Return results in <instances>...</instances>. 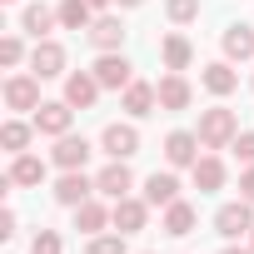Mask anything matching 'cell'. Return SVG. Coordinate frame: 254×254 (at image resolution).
<instances>
[{"mask_svg": "<svg viewBox=\"0 0 254 254\" xmlns=\"http://www.w3.org/2000/svg\"><path fill=\"white\" fill-rule=\"evenodd\" d=\"M65 125H70V105H40V110H35V130L65 135Z\"/></svg>", "mask_w": 254, "mask_h": 254, "instance_id": "cell-1", "label": "cell"}, {"mask_svg": "<svg viewBox=\"0 0 254 254\" xmlns=\"http://www.w3.org/2000/svg\"><path fill=\"white\" fill-rule=\"evenodd\" d=\"M35 100H40L35 80H10V85H5V105H10V110H40Z\"/></svg>", "mask_w": 254, "mask_h": 254, "instance_id": "cell-2", "label": "cell"}, {"mask_svg": "<svg viewBox=\"0 0 254 254\" xmlns=\"http://www.w3.org/2000/svg\"><path fill=\"white\" fill-rule=\"evenodd\" d=\"M105 150H110L115 160L135 155V130H130V125H110V130H105Z\"/></svg>", "mask_w": 254, "mask_h": 254, "instance_id": "cell-3", "label": "cell"}, {"mask_svg": "<svg viewBox=\"0 0 254 254\" xmlns=\"http://www.w3.org/2000/svg\"><path fill=\"white\" fill-rule=\"evenodd\" d=\"M214 224H219V234H224V239H234V234L254 229V224H249V209H244V204H229V209H219V219H214Z\"/></svg>", "mask_w": 254, "mask_h": 254, "instance_id": "cell-4", "label": "cell"}, {"mask_svg": "<svg viewBox=\"0 0 254 254\" xmlns=\"http://www.w3.org/2000/svg\"><path fill=\"white\" fill-rule=\"evenodd\" d=\"M95 80H100V85H125V80H130V65H125L120 55H105V60L95 65Z\"/></svg>", "mask_w": 254, "mask_h": 254, "instance_id": "cell-5", "label": "cell"}, {"mask_svg": "<svg viewBox=\"0 0 254 254\" xmlns=\"http://www.w3.org/2000/svg\"><path fill=\"white\" fill-rule=\"evenodd\" d=\"M40 180H45V165H40V160L20 155V160L10 165V185H40Z\"/></svg>", "mask_w": 254, "mask_h": 254, "instance_id": "cell-6", "label": "cell"}, {"mask_svg": "<svg viewBox=\"0 0 254 254\" xmlns=\"http://www.w3.org/2000/svg\"><path fill=\"white\" fill-rule=\"evenodd\" d=\"M95 185H100V190H105L110 199H120L125 190H130V170H125V165H110V170H105V175H100Z\"/></svg>", "mask_w": 254, "mask_h": 254, "instance_id": "cell-7", "label": "cell"}, {"mask_svg": "<svg viewBox=\"0 0 254 254\" xmlns=\"http://www.w3.org/2000/svg\"><path fill=\"white\" fill-rule=\"evenodd\" d=\"M35 75H60V65H65V55H60V45H35Z\"/></svg>", "mask_w": 254, "mask_h": 254, "instance_id": "cell-8", "label": "cell"}, {"mask_svg": "<svg viewBox=\"0 0 254 254\" xmlns=\"http://www.w3.org/2000/svg\"><path fill=\"white\" fill-rule=\"evenodd\" d=\"M55 194H60V204H85V194H90V180H85V175H65Z\"/></svg>", "mask_w": 254, "mask_h": 254, "instance_id": "cell-9", "label": "cell"}, {"mask_svg": "<svg viewBox=\"0 0 254 254\" xmlns=\"http://www.w3.org/2000/svg\"><path fill=\"white\" fill-rule=\"evenodd\" d=\"M65 100L85 110V105L95 100V80H90V75H70V85H65Z\"/></svg>", "mask_w": 254, "mask_h": 254, "instance_id": "cell-10", "label": "cell"}, {"mask_svg": "<svg viewBox=\"0 0 254 254\" xmlns=\"http://www.w3.org/2000/svg\"><path fill=\"white\" fill-rule=\"evenodd\" d=\"M85 155H90V145H85V140H60V150H55V160H60L65 170H80V165H85Z\"/></svg>", "mask_w": 254, "mask_h": 254, "instance_id": "cell-11", "label": "cell"}, {"mask_svg": "<svg viewBox=\"0 0 254 254\" xmlns=\"http://www.w3.org/2000/svg\"><path fill=\"white\" fill-rule=\"evenodd\" d=\"M60 20H65L70 30H85V25H90V0H65V5H60Z\"/></svg>", "mask_w": 254, "mask_h": 254, "instance_id": "cell-12", "label": "cell"}, {"mask_svg": "<svg viewBox=\"0 0 254 254\" xmlns=\"http://www.w3.org/2000/svg\"><path fill=\"white\" fill-rule=\"evenodd\" d=\"M145 190H150V204H170L180 185H175V175H150V185H145Z\"/></svg>", "mask_w": 254, "mask_h": 254, "instance_id": "cell-13", "label": "cell"}, {"mask_svg": "<svg viewBox=\"0 0 254 254\" xmlns=\"http://www.w3.org/2000/svg\"><path fill=\"white\" fill-rule=\"evenodd\" d=\"M229 130H234V120H229L224 110H209V120H204V140H209V145H219Z\"/></svg>", "mask_w": 254, "mask_h": 254, "instance_id": "cell-14", "label": "cell"}, {"mask_svg": "<svg viewBox=\"0 0 254 254\" xmlns=\"http://www.w3.org/2000/svg\"><path fill=\"white\" fill-rule=\"evenodd\" d=\"M194 160V135H170V165H190Z\"/></svg>", "mask_w": 254, "mask_h": 254, "instance_id": "cell-15", "label": "cell"}, {"mask_svg": "<svg viewBox=\"0 0 254 254\" xmlns=\"http://www.w3.org/2000/svg\"><path fill=\"white\" fill-rule=\"evenodd\" d=\"M50 20H55V15H50V10H45V5H30V10H25V30H30V35H35V40H40V35H45V30H50Z\"/></svg>", "mask_w": 254, "mask_h": 254, "instance_id": "cell-16", "label": "cell"}, {"mask_svg": "<svg viewBox=\"0 0 254 254\" xmlns=\"http://www.w3.org/2000/svg\"><path fill=\"white\" fill-rule=\"evenodd\" d=\"M90 35H95V45H105V50H110V45H120V35H125V30H120V20H95V30H90Z\"/></svg>", "mask_w": 254, "mask_h": 254, "instance_id": "cell-17", "label": "cell"}, {"mask_svg": "<svg viewBox=\"0 0 254 254\" xmlns=\"http://www.w3.org/2000/svg\"><path fill=\"white\" fill-rule=\"evenodd\" d=\"M115 224H125V229H140V224H145V204H130V199H125V204L115 209Z\"/></svg>", "mask_w": 254, "mask_h": 254, "instance_id": "cell-18", "label": "cell"}, {"mask_svg": "<svg viewBox=\"0 0 254 254\" xmlns=\"http://www.w3.org/2000/svg\"><path fill=\"white\" fill-rule=\"evenodd\" d=\"M75 224H80L85 234H95V229L105 224V209H100V204H80V214H75Z\"/></svg>", "mask_w": 254, "mask_h": 254, "instance_id": "cell-19", "label": "cell"}, {"mask_svg": "<svg viewBox=\"0 0 254 254\" xmlns=\"http://www.w3.org/2000/svg\"><path fill=\"white\" fill-rule=\"evenodd\" d=\"M0 140H5V150L20 155V150L30 145V125H5V135H0Z\"/></svg>", "mask_w": 254, "mask_h": 254, "instance_id": "cell-20", "label": "cell"}, {"mask_svg": "<svg viewBox=\"0 0 254 254\" xmlns=\"http://www.w3.org/2000/svg\"><path fill=\"white\" fill-rule=\"evenodd\" d=\"M224 45H229V55H249V50H254V35H249V30H239V25H234V30H229V35H224Z\"/></svg>", "mask_w": 254, "mask_h": 254, "instance_id": "cell-21", "label": "cell"}, {"mask_svg": "<svg viewBox=\"0 0 254 254\" xmlns=\"http://www.w3.org/2000/svg\"><path fill=\"white\" fill-rule=\"evenodd\" d=\"M160 100H165V105H175V110H180V105H185V100H190V90H185V80H165V85H160Z\"/></svg>", "mask_w": 254, "mask_h": 254, "instance_id": "cell-22", "label": "cell"}, {"mask_svg": "<svg viewBox=\"0 0 254 254\" xmlns=\"http://www.w3.org/2000/svg\"><path fill=\"white\" fill-rule=\"evenodd\" d=\"M150 100H155V95H150V85H130V95H125V105H130L135 115H145V110H150Z\"/></svg>", "mask_w": 254, "mask_h": 254, "instance_id": "cell-23", "label": "cell"}, {"mask_svg": "<svg viewBox=\"0 0 254 254\" xmlns=\"http://www.w3.org/2000/svg\"><path fill=\"white\" fill-rule=\"evenodd\" d=\"M190 224H194V214H190L185 204H175V209H170V234H190Z\"/></svg>", "mask_w": 254, "mask_h": 254, "instance_id": "cell-24", "label": "cell"}, {"mask_svg": "<svg viewBox=\"0 0 254 254\" xmlns=\"http://www.w3.org/2000/svg\"><path fill=\"white\" fill-rule=\"evenodd\" d=\"M204 85H209V90H219V95H224V90H229V85H234V75H229V70H224V65H214V70H209V75H204Z\"/></svg>", "mask_w": 254, "mask_h": 254, "instance_id": "cell-25", "label": "cell"}, {"mask_svg": "<svg viewBox=\"0 0 254 254\" xmlns=\"http://www.w3.org/2000/svg\"><path fill=\"white\" fill-rule=\"evenodd\" d=\"M194 180H199V185H209V190H214V185H219V180H224V175H219V165H214V160H204V165H199V170H194Z\"/></svg>", "mask_w": 254, "mask_h": 254, "instance_id": "cell-26", "label": "cell"}, {"mask_svg": "<svg viewBox=\"0 0 254 254\" xmlns=\"http://www.w3.org/2000/svg\"><path fill=\"white\" fill-rule=\"evenodd\" d=\"M165 55H170V65L180 70V65L190 60V45H185V40H170V45H165Z\"/></svg>", "mask_w": 254, "mask_h": 254, "instance_id": "cell-27", "label": "cell"}, {"mask_svg": "<svg viewBox=\"0 0 254 254\" xmlns=\"http://www.w3.org/2000/svg\"><path fill=\"white\" fill-rule=\"evenodd\" d=\"M30 254H60V239L55 234H35V249Z\"/></svg>", "mask_w": 254, "mask_h": 254, "instance_id": "cell-28", "label": "cell"}, {"mask_svg": "<svg viewBox=\"0 0 254 254\" xmlns=\"http://www.w3.org/2000/svg\"><path fill=\"white\" fill-rule=\"evenodd\" d=\"M95 254H125V239H95Z\"/></svg>", "mask_w": 254, "mask_h": 254, "instance_id": "cell-29", "label": "cell"}, {"mask_svg": "<svg viewBox=\"0 0 254 254\" xmlns=\"http://www.w3.org/2000/svg\"><path fill=\"white\" fill-rule=\"evenodd\" d=\"M170 15H175V20H190V15H194V0H175Z\"/></svg>", "mask_w": 254, "mask_h": 254, "instance_id": "cell-30", "label": "cell"}, {"mask_svg": "<svg viewBox=\"0 0 254 254\" xmlns=\"http://www.w3.org/2000/svg\"><path fill=\"white\" fill-rule=\"evenodd\" d=\"M0 60L15 65V60H20V40H5V45H0Z\"/></svg>", "mask_w": 254, "mask_h": 254, "instance_id": "cell-31", "label": "cell"}, {"mask_svg": "<svg viewBox=\"0 0 254 254\" xmlns=\"http://www.w3.org/2000/svg\"><path fill=\"white\" fill-rule=\"evenodd\" d=\"M234 150H239V160H254V135H239Z\"/></svg>", "mask_w": 254, "mask_h": 254, "instance_id": "cell-32", "label": "cell"}, {"mask_svg": "<svg viewBox=\"0 0 254 254\" xmlns=\"http://www.w3.org/2000/svg\"><path fill=\"white\" fill-rule=\"evenodd\" d=\"M239 190H244V199H249V204H254V170H249V175H244V185H239Z\"/></svg>", "mask_w": 254, "mask_h": 254, "instance_id": "cell-33", "label": "cell"}, {"mask_svg": "<svg viewBox=\"0 0 254 254\" xmlns=\"http://www.w3.org/2000/svg\"><path fill=\"white\" fill-rule=\"evenodd\" d=\"M224 254H244V249H224Z\"/></svg>", "mask_w": 254, "mask_h": 254, "instance_id": "cell-34", "label": "cell"}, {"mask_svg": "<svg viewBox=\"0 0 254 254\" xmlns=\"http://www.w3.org/2000/svg\"><path fill=\"white\" fill-rule=\"evenodd\" d=\"M125 5H140V0H125Z\"/></svg>", "mask_w": 254, "mask_h": 254, "instance_id": "cell-35", "label": "cell"}, {"mask_svg": "<svg viewBox=\"0 0 254 254\" xmlns=\"http://www.w3.org/2000/svg\"><path fill=\"white\" fill-rule=\"evenodd\" d=\"M90 5H105V0H90Z\"/></svg>", "mask_w": 254, "mask_h": 254, "instance_id": "cell-36", "label": "cell"}]
</instances>
